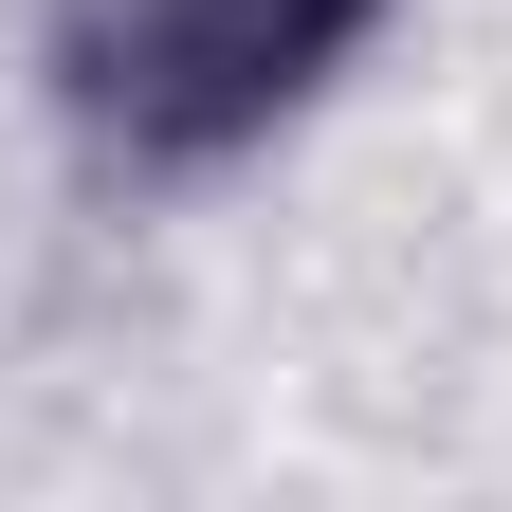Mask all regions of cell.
Instances as JSON below:
<instances>
[{
    "label": "cell",
    "mask_w": 512,
    "mask_h": 512,
    "mask_svg": "<svg viewBox=\"0 0 512 512\" xmlns=\"http://www.w3.org/2000/svg\"><path fill=\"white\" fill-rule=\"evenodd\" d=\"M37 37H55V110L128 183H202L348 74L384 0H37Z\"/></svg>",
    "instance_id": "cell-1"
}]
</instances>
